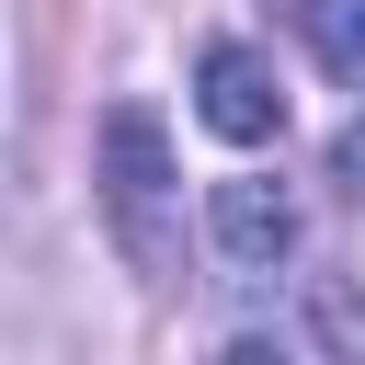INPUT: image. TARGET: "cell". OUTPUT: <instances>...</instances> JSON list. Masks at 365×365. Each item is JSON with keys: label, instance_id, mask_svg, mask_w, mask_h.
<instances>
[{"label": "cell", "instance_id": "obj_2", "mask_svg": "<svg viewBox=\"0 0 365 365\" xmlns=\"http://www.w3.org/2000/svg\"><path fill=\"white\" fill-rule=\"evenodd\" d=\"M194 114H205V137H228V148L285 137V91H274V68H262L240 34H217V46L194 57Z\"/></svg>", "mask_w": 365, "mask_h": 365}, {"label": "cell", "instance_id": "obj_4", "mask_svg": "<svg viewBox=\"0 0 365 365\" xmlns=\"http://www.w3.org/2000/svg\"><path fill=\"white\" fill-rule=\"evenodd\" d=\"M308 46H319L342 80H365V0H308Z\"/></svg>", "mask_w": 365, "mask_h": 365}, {"label": "cell", "instance_id": "obj_1", "mask_svg": "<svg viewBox=\"0 0 365 365\" xmlns=\"http://www.w3.org/2000/svg\"><path fill=\"white\" fill-rule=\"evenodd\" d=\"M103 205H114V240H125L137 262H160L171 148H160V114H148V103H114V114H103Z\"/></svg>", "mask_w": 365, "mask_h": 365}, {"label": "cell", "instance_id": "obj_5", "mask_svg": "<svg viewBox=\"0 0 365 365\" xmlns=\"http://www.w3.org/2000/svg\"><path fill=\"white\" fill-rule=\"evenodd\" d=\"M217 365H297V354H285V342H228Z\"/></svg>", "mask_w": 365, "mask_h": 365}, {"label": "cell", "instance_id": "obj_3", "mask_svg": "<svg viewBox=\"0 0 365 365\" xmlns=\"http://www.w3.org/2000/svg\"><path fill=\"white\" fill-rule=\"evenodd\" d=\"M205 228H217V251L240 262V274H274L285 251H297V205H285V182H217L205 194Z\"/></svg>", "mask_w": 365, "mask_h": 365}]
</instances>
